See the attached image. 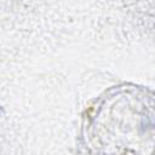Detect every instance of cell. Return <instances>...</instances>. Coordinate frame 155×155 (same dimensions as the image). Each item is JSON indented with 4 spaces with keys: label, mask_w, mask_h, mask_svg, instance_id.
Returning <instances> with one entry per match:
<instances>
[{
    "label": "cell",
    "mask_w": 155,
    "mask_h": 155,
    "mask_svg": "<svg viewBox=\"0 0 155 155\" xmlns=\"http://www.w3.org/2000/svg\"><path fill=\"white\" fill-rule=\"evenodd\" d=\"M84 155H155V94L138 86L113 88L86 109Z\"/></svg>",
    "instance_id": "6da1fadb"
}]
</instances>
